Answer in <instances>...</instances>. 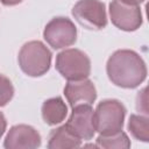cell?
<instances>
[{"instance_id": "cell-1", "label": "cell", "mask_w": 149, "mask_h": 149, "mask_svg": "<svg viewBox=\"0 0 149 149\" xmlns=\"http://www.w3.org/2000/svg\"><path fill=\"white\" fill-rule=\"evenodd\" d=\"M108 79L115 86L135 88L147 78V65L134 50L120 49L114 51L106 64Z\"/></svg>"}, {"instance_id": "cell-2", "label": "cell", "mask_w": 149, "mask_h": 149, "mask_svg": "<svg viewBox=\"0 0 149 149\" xmlns=\"http://www.w3.org/2000/svg\"><path fill=\"white\" fill-rule=\"evenodd\" d=\"M52 54L41 41H29L24 43L17 55L19 66L29 77H41L45 74L51 65Z\"/></svg>"}, {"instance_id": "cell-3", "label": "cell", "mask_w": 149, "mask_h": 149, "mask_svg": "<svg viewBox=\"0 0 149 149\" xmlns=\"http://www.w3.org/2000/svg\"><path fill=\"white\" fill-rule=\"evenodd\" d=\"M126 112V107L118 99L101 100L94 111L95 132L100 135H109L122 130Z\"/></svg>"}, {"instance_id": "cell-4", "label": "cell", "mask_w": 149, "mask_h": 149, "mask_svg": "<svg viewBox=\"0 0 149 149\" xmlns=\"http://www.w3.org/2000/svg\"><path fill=\"white\" fill-rule=\"evenodd\" d=\"M56 70L66 80L88 78L91 73L90 57L79 49H65L56 56Z\"/></svg>"}, {"instance_id": "cell-5", "label": "cell", "mask_w": 149, "mask_h": 149, "mask_svg": "<svg viewBox=\"0 0 149 149\" xmlns=\"http://www.w3.org/2000/svg\"><path fill=\"white\" fill-rule=\"evenodd\" d=\"M43 37L52 49H63L74 44L77 41V28L69 17L57 16L47 23Z\"/></svg>"}, {"instance_id": "cell-6", "label": "cell", "mask_w": 149, "mask_h": 149, "mask_svg": "<svg viewBox=\"0 0 149 149\" xmlns=\"http://www.w3.org/2000/svg\"><path fill=\"white\" fill-rule=\"evenodd\" d=\"M76 21L91 30H100L107 26L105 3L100 0H79L72 8Z\"/></svg>"}, {"instance_id": "cell-7", "label": "cell", "mask_w": 149, "mask_h": 149, "mask_svg": "<svg viewBox=\"0 0 149 149\" xmlns=\"http://www.w3.org/2000/svg\"><path fill=\"white\" fill-rule=\"evenodd\" d=\"M109 17L112 23L123 31H135L143 22L140 6L126 3L121 0H112L109 3Z\"/></svg>"}, {"instance_id": "cell-8", "label": "cell", "mask_w": 149, "mask_h": 149, "mask_svg": "<svg viewBox=\"0 0 149 149\" xmlns=\"http://www.w3.org/2000/svg\"><path fill=\"white\" fill-rule=\"evenodd\" d=\"M69 130L80 140H91L95 134L94 111L91 105H77L65 123Z\"/></svg>"}, {"instance_id": "cell-9", "label": "cell", "mask_w": 149, "mask_h": 149, "mask_svg": "<svg viewBox=\"0 0 149 149\" xmlns=\"http://www.w3.org/2000/svg\"><path fill=\"white\" fill-rule=\"evenodd\" d=\"M40 133L28 125H15L9 128L3 147L6 149H35L41 146Z\"/></svg>"}, {"instance_id": "cell-10", "label": "cell", "mask_w": 149, "mask_h": 149, "mask_svg": "<svg viewBox=\"0 0 149 149\" xmlns=\"http://www.w3.org/2000/svg\"><path fill=\"white\" fill-rule=\"evenodd\" d=\"M64 95L71 107L77 105H92L97 99V90L88 78L68 80L64 87Z\"/></svg>"}, {"instance_id": "cell-11", "label": "cell", "mask_w": 149, "mask_h": 149, "mask_svg": "<svg viewBox=\"0 0 149 149\" xmlns=\"http://www.w3.org/2000/svg\"><path fill=\"white\" fill-rule=\"evenodd\" d=\"M42 119L49 126H56L64 121L68 114V107L61 97L47 99L41 108Z\"/></svg>"}, {"instance_id": "cell-12", "label": "cell", "mask_w": 149, "mask_h": 149, "mask_svg": "<svg viewBox=\"0 0 149 149\" xmlns=\"http://www.w3.org/2000/svg\"><path fill=\"white\" fill-rule=\"evenodd\" d=\"M81 146V140L72 134L69 128L63 125L56 129H52L48 137L47 147L49 149H66L78 148Z\"/></svg>"}, {"instance_id": "cell-13", "label": "cell", "mask_w": 149, "mask_h": 149, "mask_svg": "<svg viewBox=\"0 0 149 149\" xmlns=\"http://www.w3.org/2000/svg\"><path fill=\"white\" fill-rule=\"evenodd\" d=\"M128 130L132 136L139 141H149V118L148 115L132 114L128 121Z\"/></svg>"}, {"instance_id": "cell-14", "label": "cell", "mask_w": 149, "mask_h": 149, "mask_svg": "<svg viewBox=\"0 0 149 149\" xmlns=\"http://www.w3.org/2000/svg\"><path fill=\"white\" fill-rule=\"evenodd\" d=\"M97 147L106 148V149H127L130 147V140L127 134L122 130L109 134V135H100L97 137Z\"/></svg>"}, {"instance_id": "cell-15", "label": "cell", "mask_w": 149, "mask_h": 149, "mask_svg": "<svg viewBox=\"0 0 149 149\" xmlns=\"http://www.w3.org/2000/svg\"><path fill=\"white\" fill-rule=\"evenodd\" d=\"M14 97V86L9 78L0 73V107L6 106Z\"/></svg>"}, {"instance_id": "cell-16", "label": "cell", "mask_w": 149, "mask_h": 149, "mask_svg": "<svg viewBox=\"0 0 149 149\" xmlns=\"http://www.w3.org/2000/svg\"><path fill=\"white\" fill-rule=\"evenodd\" d=\"M6 128H7V120H6L5 115L0 112V139H1L2 135L5 134Z\"/></svg>"}, {"instance_id": "cell-17", "label": "cell", "mask_w": 149, "mask_h": 149, "mask_svg": "<svg viewBox=\"0 0 149 149\" xmlns=\"http://www.w3.org/2000/svg\"><path fill=\"white\" fill-rule=\"evenodd\" d=\"M23 0H0V2L5 6H16L19 3H21Z\"/></svg>"}, {"instance_id": "cell-18", "label": "cell", "mask_w": 149, "mask_h": 149, "mask_svg": "<svg viewBox=\"0 0 149 149\" xmlns=\"http://www.w3.org/2000/svg\"><path fill=\"white\" fill-rule=\"evenodd\" d=\"M121 1H123V2H126V3H132V5H140V3H142L144 0H121Z\"/></svg>"}]
</instances>
